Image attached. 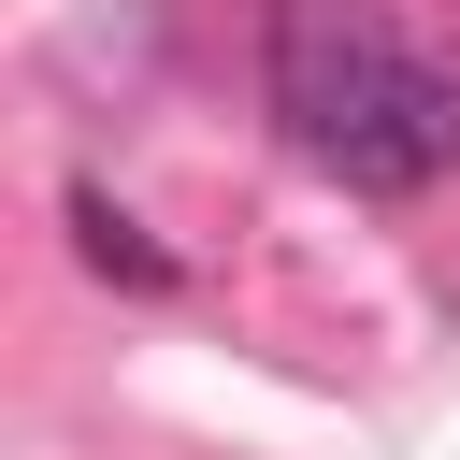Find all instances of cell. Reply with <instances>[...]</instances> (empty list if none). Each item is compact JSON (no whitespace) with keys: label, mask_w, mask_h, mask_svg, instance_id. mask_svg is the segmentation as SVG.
Segmentation results:
<instances>
[{"label":"cell","mask_w":460,"mask_h":460,"mask_svg":"<svg viewBox=\"0 0 460 460\" xmlns=\"http://www.w3.org/2000/svg\"><path fill=\"white\" fill-rule=\"evenodd\" d=\"M259 86H273L288 144L374 201H417L460 172V72H431L374 0H273Z\"/></svg>","instance_id":"6da1fadb"},{"label":"cell","mask_w":460,"mask_h":460,"mask_svg":"<svg viewBox=\"0 0 460 460\" xmlns=\"http://www.w3.org/2000/svg\"><path fill=\"white\" fill-rule=\"evenodd\" d=\"M72 230H86V259H101L115 288H172V259H158V244H144V230H129L101 187H72Z\"/></svg>","instance_id":"7a4b0ae2"}]
</instances>
